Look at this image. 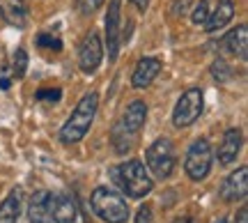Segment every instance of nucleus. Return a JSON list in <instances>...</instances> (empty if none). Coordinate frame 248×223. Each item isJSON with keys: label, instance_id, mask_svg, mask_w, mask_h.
I'll return each instance as SVG.
<instances>
[{"label": "nucleus", "instance_id": "f257e3e1", "mask_svg": "<svg viewBox=\"0 0 248 223\" xmlns=\"http://www.w3.org/2000/svg\"><path fill=\"white\" fill-rule=\"evenodd\" d=\"M99 108V95L97 92H88L85 97L78 101V106L74 108V113L69 115V120L64 122V127L60 129V141L64 145H74L83 141V136L88 134V129L94 122Z\"/></svg>", "mask_w": 248, "mask_h": 223}, {"label": "nucleus", "instance_id": "f03ea898", "mask_svg": "<svg viewBox=\"0 0 248 223\" xmlns=\"http://www.w3.org/2000/svg\"><path fill=\"white\" fill-rule=\"evenodd\" d=\"M92 209L94 214L106 223H126L129 219V205L120 193H115L113 189H106V187H99L92 191Z\"/></svg>", "mask_w": 248, "mask_h": 223}, {"label": "nucleus", "instance_id": "7ed1b4c3", "mask_svg": "<svg viewBox=\"0 0 248 223\" xmlns=\"http://www.w3.org/2000/svg\"><path fill=\"white\" fill-rule=\"evenodd\" d=\"M115 175L120 177V187L124 189V193L129 198H145L154 187V182L150 179L147 170H145V163L138 159L122 163L115 170Z\"/></svg>", "mask_w": 248, "mask_h": 223}, {"label": "nucleus", "instance_id": "20e7f679", "mask_svg": "<svg viewBox=\"0 0 248 223\" xmlns=\"http://www.w3.org/2000/svg\"><path fill=\"white\" fill-rule=\"evenodd\" d=\"M145 161H147V168L159 179L170 177L172 170H175V150H172V143H170L168 138L154 141L147 147V152H145Z\"/></svg>", "mask_w": 248, "mask_h": 223}, {"label": "nucleus", "instance_id": "39448f33", "mask_svg": "<svg viewBox=\"0 0 248 223\" xmlns=\"http://www.w3.org/2000/svg\"><path fill=\"white\" fill-rule=\"evenodd\" d=\"M212 145L207 138H198L188 152H186V175L193 179V182H202L207 175H209V170H212Z\"/></svg>", "mask_w": 248, "mask_h": 223}, {"label": "nucleus", "instance_id": "423d86ee", "mask_svg": "<svg viewBox=\"0 0 248 223\" xmlns=\"http://www.w3.org/2000/svg\"><path fill=\"white\" fill-rule=\"evenodd\" d=\"M204 106V97H202V90L200 88H191L186 90L184 95L179 97L177 106L172 111V125L177 129H184V127H191L200 117Z\"/></svg>", "mask_w": 248, "mask_h": 223}, {"label": "nucleus", "instance_id": "0eeeda50", "mask_svg": "<svg viewBox=\"0 0 248 223\" xmlns=\"http://www.w3.org/2000/svg\"><path fill=\"white\" fill-rule=\"evenodd\" d=\"M104 60V46H101V37L99 32H90L85 35V39L80 42V48H78V64L80 69L85 74H92L97 69L99 64Z\"/></svg>", "mask_w": 248, "mask_h": 223}, {"label": "nucleus", "instance_id": "6e6552de", "mask_svg": "<svg viewBox=\"0 0 248 223\" xmlns=\"http://www.w3.org/2000/svg\"><path fill=\"white\" fill-rule=\"evenodd\" d=\"M120 7L122 0H110L108 5V16H106V46H108V60L115 63L117 51H120Z\"/></svg>", "mask_w": 248, "mask_h": 223}, {"label": "nucleus", "instance_id": "1a4fd4ad", "mask_svg": "<svg viewBox=\"0 0 248 223\" xmlns=\"http://www.w3.org/2000/svg\"><path fill=\"white\" fill-rule=\"evenodd\" d=\"M221 200L225 203H234V200H244L248 193V168L241 166L232 173L230 177L221 184Z\"/></svg>", "mask_w": 248, "mask_h": 223}, {"label": "nucleus", "instance_id": "9d476101", "mask_svg": "<svg viewBox=\"0 0 248 223\" xmlns=\"http://www.w3.org/2000/svg\"><path fill=\"white\" fill-rule=\"evenodd\" d=\"M145 120H147V106H145V101H131V104L126 106V111H124V115L120 117L117 125L122 127L124 131H129L131 136L138 138L142 125H145Z\"/></svg>", "mask_w": 248, "mask_h": 223}, {"label": "nucleus", "instance_id": "9b49d317", "mask_svg": "<svg viewBox=\"0 0 248 223\" xmlns=\"http://www.w3.org/2000/svg\"><path fill=\"white\" fill-rule=\"evenodd\" d=\"M159 72H161V60H156V58H140L136 69H133L131 85L136 90H145L147 85H152V80L159 76Z\"/></svg>", "mask_w": 248, "mask_h": 223}, {"label": "nucleus", "instance_id": "f8f14e48", "mask_svg": "<svg viewBox=\"0 0 248 223\" xmlns=\"http://www.w3.org/2000/svg\"><path fill=\"white\" fill-rule=\"evenodd\" d=\"M48 209H51V221H55V223L76 221V203L69 196H64V193L62 196H51Z\"/></svg>", "mask_w": 248, "mask_h": 223}, {"label": "nucleus", "instance_id": "ddd939ff", "mask_svg": "<svg viewBox=\"0 0 248 223\" xmlns=\"http://www.w3.org/2000/svg\"><path fill=\"white\" fill-rule=\"evenodd\" d=\"M239 150H241V131L239 129H228L225 136H223V143L218 145V163L221 166H228L232 161L239 157Z\"/></svg>", "mask_w": 248, "mask_h": 223}, {"label": "nucleus", "instance_id": "4468645a", "mask_svg": "<svg viewBox=\"0 0 248 223\" xmlns=\"http://www.w3.org/2000/svg\"><path fill=\"white\" fill-rule=\"evenodd\" d=\"M0 16L9 26L23 28L28 23V7L23 0H0Z\"/></svg>", "mask_w": 248, "mask_h": 223}, {"label": "nucleus", "instance_id": "2eb2a0df", "mask_svg": "<svg viewBox=\"0 0 248 223\" xmlns=\"http://www.w3.org/2000/svg\"><path fill=\"white\" fill-rule=\"evenodd\" d=\"M51 193L48 191H37L35 196L30 198V205H28V219L30 223H51Z\"/></svg>", "mask_w": 248, "mask_h": 223}, {"label": "nucleus", "instance_id": "dca6fc26", "mask_svg": "<svg viewBox=\"0 0 248 223\" xmlns=\"http://www.w3.org/2000/svg\"><path fill=\"white\" fill-rule=\"evenodd\" d=\"M232 16H234V2L232 0H221L218 7L214 9V14H209L207 21H204L207 32H216V30L225 28L232 21Z\"/></svg>", "mask_w": 248, "mask_h": 223}, {"label": "nucleus", "instance_id": "f3484780", "mask_svg": "<svg viewBox=\"0 0 248 223\" xmlns=\"http://www.w3.org/2000/svg\"><path fill=\"white\" fill-rule=\"evenodd\" d=\"M225 46H228L230 53L239 55L241 60H246V55H248V28L241 23V26H237L234 30H230V32L225 35Z\"/></svg>", "mask_w": 248, "mask_h": 223}, {"label": "nucleus", "instance_id": "a211bd4d", "mask_svg": "<svg viewBox=\"0 0 248 223\" xmlns=\"http://www.w3.org/2000/svg\"><path fill=\"white\" fill-rule=\"evenodd\" d=\"M21 214V189H14L0 205V223H16Z\"/></svg>", "mask_w": 248, "mask_h": 223}, {"label": "nucleus", "instance_id": "6ab92c4d", "mask_svg": "<svg viewBox=\"0 0 248 223\" xmlns=\"http://www.w3.org/2000/svg\"><path fill=\"white\" fill-rule=\"evenodd\" d=\"M110 138H113V145H115V152H117V154L129 152L133 147V143H136V136H131L129 131H124L120 125L113 127V134H110Z\"/></svg>", "mask_w": 248, "mask_h": 223}, {"label": "nucleus", "instance_id": "aec40b11", "mask_svg": "<svg viewBox=\"0 0 248 223\" xmlns=\"http://www.w3.org/2000/svg\"><path fill=\"white\" fill-rule=\"evenodd\" d=\"M28 69V53L23 48H16L14 51V58H12V79H23Z\"/></svg>", "mask_w": 248, "mask_h": 223}, {"label": "nucleus", "instance_id": "412c9836", "mask_svg": "<svg viewBox=\"0 0 248 223\" xmlns=\"http://www.w3.org/2000/svg\"><path fill=\"white\" fill-rule=\"evenodd\" d=\"M212 74L218 83H225V80L232 79V69L228 67V63H223V60H216V63L212 64Z\"/></svg>", "mask_w": 248, "mask_h": 223}, {"label": "nucleus", "instance_id": "4be33fe9", "mask_svg": "<svg viewBox=\"0 0 248 223\" xmlns=\"http://www.w3.org/2000/svg\"><path fill=\"white\" fill-rule=\"evenodd\" d=\"M37 46L39 48H51V51H62V42L58 37L48 35V32H42V35L37 37Z\"/></svg>", "mask_w": 248, "mask_h": 223}, {"label": "nucleus", "instance_id": "5701e85b", "mask_svg": "<svg viewBox=\"0 0 248 223\" xmlns=\"http://www.w3.org/2000/svg\"><path fill=\"white\" fill-rule=\"evenodd\" d=\"M37 101H60L62 90L60 88H42L37 90Z\"/></svg>", "mask_w": 248, "mask_h": 223}, {"label": "nucleus", "instance_id": "b1692460", "mask_svg": "<svg viewBox=\"0 0 248 223\" xmlns=\"http://www.w3.org/2000/svg\"><path fill=\"white\" fill-rule=\"evenodd\" d=\"M207 16H209V7H207V0H200L198 2V7L193 9V21L195 26H204V21H207Z\"/></svg>", "mask_w": 248, "mask_h": 223}, {"label": "nucleus", "instance_id": "393cba45", "mask_svg": "<svg viewBox=\"0 0 248 223\" xmlns=\"http://www.w3.org/2000/svg\"><path fill=\"white\" fill-rule=\"evenodd\" d=\"M76 5H78V12L80 14H85V16H90V14H94L101 5H104V0H76Z\"/></svg>", "mask_w": 248, "mask_h": 223}, {"label": "nucleus", "instance_id": "a878e982", "mask_svg": "<svg viewBox=\"0 0 248 223\" xmlns=\"http://www.w3.org/2000/svg\"><path fill=\"white\" fill-rule=\"evenodd\" d=\"M136 223H154V219H152V209L147 205L138 209V214H136Z\"/></svg>", "mask_w": 248, "mask_h": 223}, {"label": "nucleus", "instance_id": "bb28decb", "mask_svg": "<svg viewBox=\"0 0 248 223\" xmlns=\"http://www.w3.org/2000/svg\"><path fill=\"white\" fill-rule=\"evenodd\" d=\"M9 85H12V72H9V67H2L0 69V88L9 90Z\"/></svg>", "mask_w": 248, "mask_h": 223}, {"label": "nucleus", "instance_id": "cd10ccee", "mask_svg": "<svg viewBox=\"0 0 248 223\" xmlns=\"http://www.w3.org/2000/svg\"><path fill=\"white\" fill-rule=\"evenodd\" d=\"M133 5H136V7L140 9V12H145V9L150 7V0H131Z\"/></svg>", "mask_w": 248, "mask_h": 223}, {"label": "nucleus", "instance_id": "c85d7f7f", "mask_svg": "<svg viewBox=\"0 0 248 223\" xmlns=\"http://www.w3.org/2000/svg\"><path fill=\"white\" fill-rule=\"evenodd\" d=\"M246 216H248V209H246V207H241V209H239V216H237V223H248Z\"/></svg>", "mask_w": 248, "mask_h": 223}, {"label": "nucleus", "instance_id": "c756f323", "mask_svg": "<svg viewBox=\"0 0 248 223\" xmlns=\"http://www.w3.org/2000/svg\"><path fill=\"white\" fill-rule=\"evenodd\" d=\"M175 223H193V221H191L188 216H184V219H177V221H175Z\"/></svg>", "mask_w": 248, "mask_h": 223}, {"label": "nucleus", "instance_id": "7c9ffc66", "mask_svg": "<svg viewBox=\"0 0 248 223\" xmlns=\"http://www.w3.org/2000/svg\"><path fill=\"white\" fill-rule=\"evenodd\" d=\"M218 223H228V221H225V219H221V221H218Z\"/></svg>", "mask_w": 248, "mask_h": 223}]
</instances>
